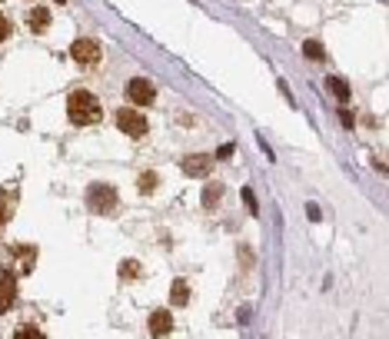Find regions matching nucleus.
<instances>
[{
	"label": "nucleus",
	"instance_id": "6e6552de",
	"mask_svg": "<svg viewBox=\"0 0 389 339\" xmlns=\"http://www.w3.org/2000/svg\"><path fill=\"white\" fill-rule=\"evenodd\" d=\"M210 166H213L210 157H187V160H183V170H187L190 176H206L210 173Z\"/></svg>",
	"mask_w": 389,
	"mask_h": 339
},
{
	"label": "nucleus",
	"instance_id": "4468645a",
	"mask_svg": "<svg viewBox=\"0 0 389 339\" xmlns=\"http://www.w3.org/2000/svg\"><path fill=\"white\" fill-rule=\"evenodd\" d=\"M7 37H11V20H7V17L0 13V44H4Z\"/></svg>",
	"mask_w": 389,
	"mask_h": 339
},
{
	"label": "nucleus",
	"instance_id": "9b49d317",
	"mask_svg": "<svg viewBox=\"0 0 389 339\" xmlns=\"http://www.w3.org/2000/svg\"><path fill=\"white\" fill-rule=\"evenodd\" d=\"M13 339H47V336H44V333H40L37 326H17Z\"/></svg>",
	"mask_w": 389,
	"mask_h": 339
},
{
	"label": "nucleus",
	"instance_id": "20e7f679",
	"mask_svg": "<svg viewBox=\"0 0 389 339\" xmlns=\"http://www.w3.org/2000/svg\"><path fill=\"white\" fill-rule=\"evenodd\" d=\"M87 203H90V210L110 213L113 206H117V190H113V187H100V183H93V187L87 190Z\"/></svg>",
	"mask_w": 389,
	"mask_h": 339
},
{
	"label": "nucleus",
	"instance_id": "dca6fc26",
	"mask_svg": "<svg viewBox=\"0 0 389 339\" xmlns=\"http://www.w3.org/2000/svg\"><path fill=\"white\" fill-rule=\"evenodd\" d=\"M303 51H306V57H323V47H319V44H306Z\"/></svg>",
	"mask_w": 389,
	"mask_h": 339
},
{
	"label": "nucleus",
	"instance_id": "423d86ee",
	"mask_svg": "<svg viewBox=\"0 0 389 339\" xmlns=\"http://www.w3.org/2000/svg\"><path fill=\"white\" fill-rule=\"evenodd\" d=\"M13 303H17V277L0 273V313H11Z\"/></svg>",
	"mask_w": 389,
	"mask_h": 339
},
{
	"label": "nucleus",
	"instance_id": "ddd939ff",
	"mask_svg": "<svg viewBox=\"0 0 389 339\" xmlns=\"http://www.w3.org/2000/svg\"><path fill=\"white\" fill-rule=\"evenodd\" d=\"M137 273H140V266H137V263H124V266H120V277H124V279H133Z\"/></svg>",
	"mask_w": 389,
	"mask_h": 339
},
{
	"label": "nucleus",
	"instance_id": "0eeeda50",
	"mask_svg": "<svg viewBox=\"0 0 389 339\" xmlns=\"http://www.w3.org/2000/svg\"><path fill=\"white\" fill-rule=\"evenodd\" d=\"M173 329V316L166 313V310H157V313L150 316V336H157V339H164L166 333Z\"/></svg>",
	"mask_w": 389,
	"mask_h": 339
},
{
	"label": "nucleus",
	"instance_id": "1a4fd4ad",
	"mask_svg": "<svg viewBox=\"0 0 389 339\" xmlns=\"http://www.w3.org/2000/svg\"><path fill=\"white\" fill-rule=\"evenodd\" d=\"M47 24H51V13L44 11V7H34V13H30V27H34V30H44Z\"/></svg>",
	"mask_w": 389,
	"mask_h": 339
},
{
	"label": "nucleus",
	"instance_id": "f3484780",
	"mask_svg": "<svg viewBox=\"0 0 389 339\" xmlns=\"http://www.w3.org/2000/svg\"><path fill=\"white\" fill-rule=\"evenodd\" d=\"M150 187H157V176H153V173H147L143 180H140V190H150Z\"/></svg>",
	"mask_w": 389,
	"mask_h": 339
},
{
	"label": "nucleus",
	"instance_id": "f257e3e1",
	"mask_svg": "<svg viewBox=\"0 0 389 339\" xmlns=\"http://www.w3.org/2000/svg\"><path fill=\"white\" fill-rule=\"evenodd\" d=\"M67 117H70V124H77V126L97 124L103 117L100 100H97L93 93H87V90H74V93L67 97Z\"/></svg>",
	"mask_w": 389,
	"mask_h": 339
},
{
	"label": "nucleus",
	"instance_id": "39448f33",
	"mask_svg": "<svg viewBox=\"0 0 389 339\" xmlns=\"http://www.w3.org/2000/svg\"><path fill=\"white\" fill-rule=\"evenodd\" d=\"M126 97H130L133 103H140V107H143V103H153L157 90H153L150 80H143V77H133V80L126 84Z\"/></svg>",
	"mask_w": 389,
	"mask_h": 339
},
{
	"label": "nucleus",
	"instance_id": "2eb2a0df",
	"mask_svg": "<svg viewBox=\"0 0 389 339\" xmlns=\"http://www.w3.org/2000/svg\"><path fill=\"white\" fill-rule=\"evenodd\" d=\"M216 197H220V187H210V193H203V203H206V206H213Z\"/></svg>",
	"mask_w": 389,
	"mask_h": 339
},
{
	"label": "nucleus",
	"instance_id": "f03ea898",
	"mask_svg": "<svg viewBox=\"0 0 389 339\" xmlns=\"http://www.w3.org/2000/svg\"><path fill=\"white\" fill-rule=\"evenodd\" d=\"M70 53H74V60L84 67V70H93L97 63H100V44L97 40H90V37H84V40H74V47H70Z\"/></svg>",
	"mask_w": 389,
	"mask_h": 339
},
{
	"label": "nucleus",
	"instance_id": "7ed1b4c3",
	"mask_svg": "<svg viewBox=\"0 0 389 339\" xmlns=\"http://www.w3.org/2000/svg\"><path fill=\"white\" fill-rule=\"evenodd\" d=\"M117 126L124 130L126 137H143V133L150 130V124H147V117H143V113H140V110H126V107L117 113Z\"/></svg>",
	"mask_w": 389,
	"mask_h": 339
},
{
	"label": "nucleus",
	"instance_id": "f8f14e48",
	"mask_svg": "<svg viewBox=\"0 0 389 339\" xmlns=\"http://www.w3.org/2000/svg\"><path fill=\"white\" fill-rule=\"evenodd\" d=\"M329 90L336 93L339 100H346V97H350V87H346V80H336V77H329Z\"/></svg>",
	"mask_w": 389,
	"mask_h": 339
},
{
	"label": "nucleus",
	"instance_id": "a211bd4d",
	"mask_svg": "<svg viewBox=\"0 0 389 339\" xmlns=\"http://www.w3.org/2000/svg\"><path fill=\"white\" fill-rule=\"evenodd\" d=\"M4 216H7V206H4V193H0V223H4Z\"/></svg>",
	"mask_w": 389,
	"mask_h": 339
},
{
	"label": "nucleus",
	"instance_id": "9d476101",
	"mask_svg": "<svg viewBox=\"0 0 389 339\" xmlns=\"http://www.w3.org/2000/svg\"><path fill=\"white\" fill-rule=\"evenodd\" d=\"M170 296H173V303H176V306H183V303L190 300V286H187V283H180V279H176V283H173V289H170Z\"/></svg>",
	"mask_w": 389,
	"mask_h": 339
}]
</instances>
